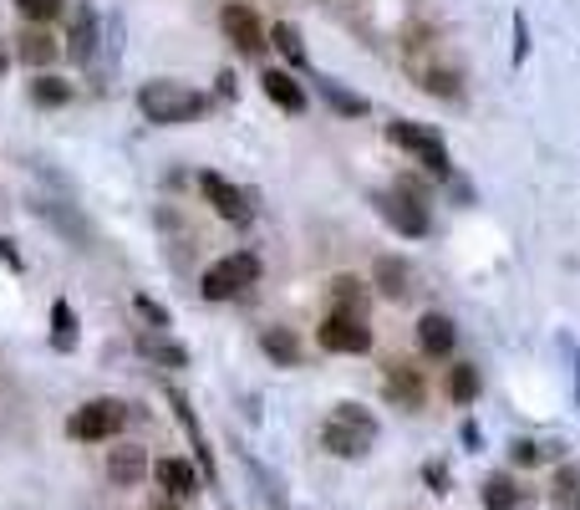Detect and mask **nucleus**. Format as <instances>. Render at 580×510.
I'll return each instance as SVG.
<instances>
[{
    "label": "nucleus",
    "mask_w": 580,
    "mask_h": 510,
    "mask_svg": "<svg viewBox=\"0 0 580 510\" xmlns=\"http://www.w3.org/2000/svg\"><path fill=\"white\" fill-rule=\"evenodd\" d=\"M453 342H459V332H453V322L443 317V311H428L418 322V348L428 352V358H449Z\"/></svg>",
    "instance_id": "obj_13"
},
{
    "label": "nucleus",
    "mask_w": 580,
    "mask_h": 510,
    "mask_svg": "<svg viewBox=\"0 0 580 510\" xmlns=\"http://www.w3.org/2000/svg\"><path fill=\"white\" fill-rule=\"evenodd\" d=\"M198 189H204V200H210V210L219 220H229V225H250V194H245V189H235L219 174H198Z\"/></svg>",
    "instance_id": "obj_10"
},
{
    "label": "nucleus",
    "mask_w": 580,
    "mask_h": 510,
    "mask_svg": "<svg viewBox=\"0 0 580 510\" xmlns=\"http://www.w3.org/2000/svg\"><path fill=\"white\" fill-rule=\"evenodd\" d=\"M148 475V455L138 444H118L112 455H107V480L112 485H138Z\"/></svg>",
    "instance_id": "obj_16"
},
{
    "label": "nucleus",
    "mask_w": 580,
    "mask_h": 510,
    "mask_svg": "<svg viewBox=\"0 0 580 510\" xmlns=\"http://www.w3.org/2000/svg\"><path fill=\"white\" fill-rule=\"evenodd\" d=\"M153 480H159V490H169L173 500H184V496H194L198 490V475H194V465H189V459H159V465H153Z\"/></svg>",
    "instance_id": "obj_15"
},
{
    "label": "nucleus",
    "mask_w": 580,
    "mask_h": 510,
    "mask_svg": "<svg viewBox=\"0 0 580 510\" xmlns=\"http://www.w3.org/2000/svg\"><path fill=\"white\" fill-rule=\"evenodd\" d=\"M260 87H265V97L276 103V108H286V113H305V93H301V82L290 77V72H265L260 77Z\"/></svg>",
    "instance_id": "obj_18"
},
{
    "label": "nucleus",
    "mask_w": 580,
    "mask_h": 510,
    "mask_svg": "<svg viewBox=\"0 0 580 510\" xmlns=\"http://www.w3.org/2000/svg\"><path fill=\"white\" fill-rule=\"evenodd\" d=\"M0 72H6V56H0Z\"/></svg>",
    "instance_id": "obj_37"
},
{
    "label": "nucleus",
    "mask_w": 580,
    "mask_h": 510,
    "mask_svg": "<svg viewBox=\"0 0 580 510\" xmlns=\"http://www.w3.org/2000/svg\"><path fill=\"white\" fill-rule=\"evenodd\" d=\"M138 342V352H143L148 363H159V368H184L189 363V352L173 342V337H163V327H148V332L132 337Z\"/></svg>",
    "instance_id": "obj_12"
},
{
    "label": "nucleus",
    "mask_w": 580,
    "mask_h": 510,
    "mask_svg": "<svg viewBox=\"0 0 580 510\" xmlns=\"http://www.w3.org/2000/svg\"><path fill=\"white\" fill-rule=\"evenodd\" d=\"M270 41L280 46V56H286L290 67H305V41H301V31L290 26V21H276V31H270Z\"/></svg>",
    "instance_id": "obj_26"
},
{
    "label": "nucleus",
    "mask_w": 580,
    "mask_h": 510,
    "mask_svg": "<svg viewBox=\"0 0 580 510\" xmlns=\"http://www.w3.org/2000/svg\"><path fill=\"white\" fill-rule=\"evenodd\" d=\"M422 480L433 485L438 496H443V490H449V470H443V465H422Z\"/></svg>",
    "instance_id": "obj_33"
},
{
    "label": "nucleus",
    "mask_w": 580,
    "mask_h": 510,
    "mask_svg": "<svg viewBox=\"0 0 580 510\" xmlns=\"http://www.w3.org/2000/svg\"><path fill=\"white\" fill-rule=\"evenodd\" d=\"M576 510H580V500H576Z\"/></svg>",
    "instance_id": "obj_38"
},
{
    "label": "nucleus",
    "mask_w": 580,
    "mask_h": 510,
    "mask_svg": "<svg viewBox=\"0 0 580 510\" xmlns=\"http://www.w3.org/2000/svg\"><path fill=\"white\" fill-rule=\"evenodd\" d=\"M316 337L326 352H367L372 348V327H367V317H356V311H331Z\"/></svg>",
    "instance_id": "obj_8"
},
{
    "label": "nucleus",
    "mask_w": 580,
    "mask_h": 510,
    "mask_svg": "<svg viewBox=\"0 0 580 510\" xmlns=\"http://www.w3.org/2000/svg\"><path fill=\"white\" fill-rule=\"evenodd\" d=\"M56 52H62V46H56V36L52 31H26V36H15V56H21V62H26V67H46V62H56Z\"/></svg>",
    "instance_id": "obj_20"
},
{
    "label": "nucleus",
    "mask_w": 580,
    "mask_h": 510,
    "mask_svg": "<svg viewBox=\"0 0 580 510\" xmlns=\"http://www.w3.org/2000/svg\"><path fill=\"white\" fill-rule=\"evenodd\" d=\"M509 459H515V465H540V444H535V439H515V444H509Z\"/></svg>",
    "instance_id": "obj_31"
},
{
    "label": "nucleus",
    "mask_w": 580,
    "mask_h": 510,
    "mask_svg": "<svg viewBox=\"0 0 580 510\" xmlns=\"http://www.w3.org/2000/svg\"><path fill=\"white\" fill-rule=\"evenodd\" d=\"M519 500H525V490H519L509 475H494V480L484 485V506H488V510H515Z\"/></svg>",
    "instance_id": "obj_24"
},
{
    "label": "nucleus",
    "mask_w": 580,
    "mask_h": 510,
    "mask_svg": "<svg viewBox=\"0 0 580 510\" xmlns=\"http://www.w3.org/2000/svg\"><path fill=\"white\" fill-rule=\"evenodd\" d=\"M255 281H260V255L235 251V255H225V261H214V266L198 276V296H204V301H235V296H245Z\"/></svg>",
    "instance_id": "obj_4"
},
{
    "label": "nucleus",
    "mask_w": 580,
    "mask_h": 510,
    "mask_svg": "<svg viewBox=\"0 0 580 510\" xmlns=\"http://www.w3.org/2000/svg\"><path fill=\"white\" fill-rule=\"evenodd\" d=\"M132 311H138V317H148L153 327H169V311H163L153 296H132Z\"/></svg>",
    "instance_id": "obj_30"
},
{
    "label": "nucleus",
    "mask_w": 580,
    "mask_h": 510,
    "mask_svg": "<svg viewBox=\"0 0 580 510\" xmlns=\"http://www.w3.org/2000/svg\"><path fill=\"white\" fill-rule=\"evenodd\" d=\"M66 56H72L77 67H97V11H93V6H77V15H72Z\"/></svg>",
    "instance_id": "obj_11"
},
{
    "label": "nucleus",
    "mask_w": 580,
    "mask_h": 510,
    "mask_svg": "<svg viewBox=\"0 0 580 510\" xmlns=\"http://www.w3.org/2000/svg\"><path fill=\"white\" fill-rule=\"evenodd\" d=\"M331 311H356V317H367V286L356 281V276H336V281H331Z\"/></svg>",
    "instance_id": "obj_21"
},
{
    "label": "nucleus",
    "mask_w": 580,
    "mask_h": 510,
    "mask_svg": "<svg viewBox=\"0 0 580 510\" xmlns=\"http://www.w3.org/2000/svg\"><path fill=\"white\" fill-rule=\"evenodd\" d=\"M0 261H6V266H15V270H21V255L11 251V241H0Z\"/></svg>",
    "instance_id": "obj_35"
},
{
    "label": "nucleus",
    "mask_w": 580,
    "mask_h": 510,
    "mask_svg": "<svg viewBox=\"0 0 580 510\" xmlns=\"http://www.w3.org/2000/svg\"><path fill=\"white\" fill-rule=\"evenodd\" d=\"M66 0H15V11L26 15V21H36V26H46V21H56L62 15Z\"/></svg>",
    "instance_id": "obj_29"
},
{
    "label": "nucleus",
    "mask_w": 580,
    "mask_h": 510,
    "mask_svg": "<svg viewBox=\"0 0 580 510\" xmlns=\"http://www.w3.org/2000/svg\"><path fill=\"white\" fill-rule=\"evenodd\" d=\"M31 97H36L41 108H62L66 97H72V87L56 82V77H36V82H31Z\"/></svg>",
    "instance_id": "obj_28"
},
{
    "label": "nucleus",
    "mask_w": 580,
    "mask_h": 510,
    "mask_svg": "<svg viewBox=\"0 0 580 510\" xmlns=\"http://www.w3.org/2000/svg\"><path fill=\"white\" fill-rule=\"evenodd\" d=\"M372 204H377V215H383L397 235H408V241H422V235L433 230V220H428V204H422V194H418V184H412V179H402L397 189H377V194H372Z\"/></svg>",
    "instance_id": "obj_5"
},
{
    "label": "nucleus",
    "mask_w": 580,
    "mask_h": 510,
    "mask_svg": "<svg viewBox=\"0 0 580 510\" xmlns=\"http://www.w3.org/2000/svg\"><path fill=\"white\" fill-rule=\"evenodd\" d=\"M372 276H377V291H383L387 301H402V296L412 291V266L397 261V255H383V261L372 266Z\"/></svg>",
    "instance_id": "obj_17"
},
{
    "label": "nucleus",
    "mask_w": 580,
    "mask_h": 510,
    "mask_svg": "<svg viewBox=\"0 0 580 510\" xmlns=\"http://www.w3.org/2000/svg\"><path fill=\"white\" fill-rule=\"evenodd\" d=\"M525 56H529V21L525 15H515V67L525 62Z\"/></svg>",
    "instance_id": "obj_32"
},
{
    "label": "nucleus",
    "mask_w": 580,
    "mask_h": 510,
    "mask_svg": "<svg viewBox=\"0 0 580 510\" xmlns=\"http://www.w3.org/2000/svg\"><path fill=\"white\" fill-rule=\"evenodd\" d=\"M383 383H387V399H397L402 408H422V393H428V389H422V373H418V368L387 363V378H383Z\"/></svg>",
    "instance_id": "obj_14"
},
{
    "label": "nucleus",
    "mask_w": 580,
    "mask_h": 510,
    "mask_svg": "<svg viewBox=\"0 0 580 510\" xmlns=\"http://www.w3.org/2000/svg\"><path fill=\"white\" fill-rule=\"evenodd\" d=\"M153 510H179V506H173V500H159V506H153Z\"/></svg>",
    "instance_id": "obj_36"
},
{
    "label": "nucleus",
    "mask_w": 580,
    "mask_h": 510,
    "mask_svg": "<svg viewBox=\"0 0 580 510\" xmlns=\"http://www.w3.org/2000/svg\"><path fill=\"white\" fill-rule=\"evenodd\" d=\"M52 348L77 352V311H72V301H56L52 307Z\"/></svg>",
    "instance_id": "obj_23"
},
{
    "label": "nucleus",
    "mask_w": 580,
    "mask_h": 510,
    "mask_svg": "<svg viewBox=\"0 0 580 510\" xmlns=\"http://www.w3.org/2000/svg\"><path fill=\"white\" fill-rule=\"evenodd\" d=\"M387 138H393L397 148H408V153L422 163V169H428V174H438V179L453 174L449 144H443L433 128H422V123H412V118H397V123H387Z\"/></svg>",
    "instance_id": "obj_6"
},
{
    "label": "nucleus",
    "mask_w": 580,
    "mask_h": 510,
    "mask_svg": "<svg viewBox=\"0 0 580 510\" xmlns=\"http://www.w3.org/2000/svg\"><path fill=\"white\" fill-rule=\"evenodd\" d=\"M408 72L422 93L433 97H463V62L449 52L443 36H418L408 46Z\"/></svg>",
    "instance_id": "obj_2"
},
{
    "label": "nucleus",
    "mask_w": 580,
    "mask_h": 510,
    "mask_svg": "<svg viewBox=\"0 0 580 510\" xmlns=\"http://www.w3.org/2000/svg\"><path fill=\"white\" fill-rule=\"evenodd\" d=\"M219 26H225V36L235 41L245 56H260L265 46H270V36H265V26H260V15H255L245 0H229L225 11H219Z\"/></svg>",
    "instance_id": "obj_9"
},
{
    "label": "nucleus",
    "mask_w": 580,
    "mask_h": 510,
    "mask_svg": "<svg viewBox=\"0 0 580 510\" xmlns=\"http://www.w3.org/2000/svg\"><path fill=\"white\" fill-rule=\"evenodd\" d=\"M316 87H321V97H326L331 108L342 113V118H362V113H367V97H362V93H346L342 82H331V77H316Z\"/></svg>",
    "instance_id": "obj_22"
},
{
    "label": "nucleus",
    "mask_w": 580,
    "mask_h": 510,
    "mask_svg": "<svg viewBox=\"0 0 580 510\" xmlns=\"http://www.w3.org/2000/svg\"><path fill=\"white\" fill-rule=\"evenodd\" d=\"M449 399L453 403H474L479 399V368L474 363H453L449 368Z\"/></svg>",
    "instance_id": "obj_25"
},
{
    "label": "nucleus",
    "mask_w": 580,
    "mask_h": 510,
    "mask_svg": "<svg viewBox=\"0 0 580 510\" xmlns=\"http://www.w3.org/2000/svg\"><path fill=\"white\" fill-rule=\"evenodd\" d=\"M138 113L159 128H179V123H194L210 113V97L194 93L189 82H173V77H153L138 87Z\"/></svg>",
    "instance_id": "obj_1"
},
{
    "label": "nucleus",
    "mask_w": 580,
    "mask_h": 510,
    "mask_svg": "<svg viewBox=\"0 0 580 510\" xmlns=\"http://www.w3.org/2000/svg\"><path fill=\"white\" fill-rule=\"evenodd\" d=\"M377 418L367 414V408H356V403H336L331 408V418L321 424V444H326L336 459H362L377 444Z\"/></svg>",
    "instance_id": "obj_3"
},
{
    "label": "nucleus",
    "mask_w": 580,
    "mask_h": 510,
    "mask_svg": "<svg viewBox=\"0 0 580 510\" xmlns=\"http://www.w3.org/2000/svg\"><path fill=\"white\" fill-rule=\"evenodd\" d=\"M260 348H265V358H276L280 368H301V337L290 332V327H265Z\"/></svg>",
    "instance_id": "obj_19"
},
{
    "label": "nucleus",
    "mask_w": 580,
    "mask_h": 510,
    "mask_svg": "<svg viewBox=\"0 0 580 510\" xmlns=\"http://www.w3.org/2000/svg\"><path fill=\"white\" fill-rule=\"evenodd\" d=\"M122 424H128V403L93 399V403H82L77 414L66 418V434H72L77 444H97V439H112Z\"/></svg>",
    "instance_id": "obj_7"
},
{
    "label": "nucleus",
    "mask_w": 580,
    "mask_h": 510,
    "mask_svg": "<svg viewBox=\"0 0 580 510\" xmlns=\"http://www.w3.org/2000/svg\"><path fill=\"white\" fill-rule=\"evenodd\" d=\"M555 500H576V470H566L555 480Z\"/></svg>",
    "instance_id": "obj_34"
},
{
    "label": "nucleus",
    "mask_w": 580,
    "mask_h": 510,
    "mask_svg": "<svg viewBox=\"0 0 580 510\" xmlns=\"http://www.w3.org/2000/svg\"><path fill=\"white\" fill-rule=\"evenodd\" d=\"M36 215H46V220H52V225H62L66 230V235H72V241H87V225H82V220L77 215H72V210H62V204H52V200H36Z\"/></svg>",
    "instance_id": "obj_27"
}]
</instances>
